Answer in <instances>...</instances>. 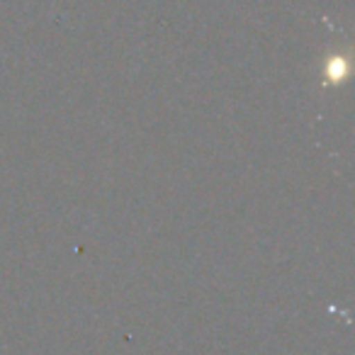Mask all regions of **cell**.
<instances>
[{
	"instance_id": "6da1fadb",
	"label": "cell",
	"mask_w": 355,
	"mask_h": 355,
	"mask_svg": "<svg viewBox=\"0 0 355 355\" xmlns=\"http://www.w3.org/2000/svg\"><path fill=\"white\" fill-rule=\"evenodd\" d=\"M324 76H326V78H324L326 85H338V83H343V80L348 78V61H345L340 54L331 56L329 64H326Z\"/></svg>"
}]
</instances>
